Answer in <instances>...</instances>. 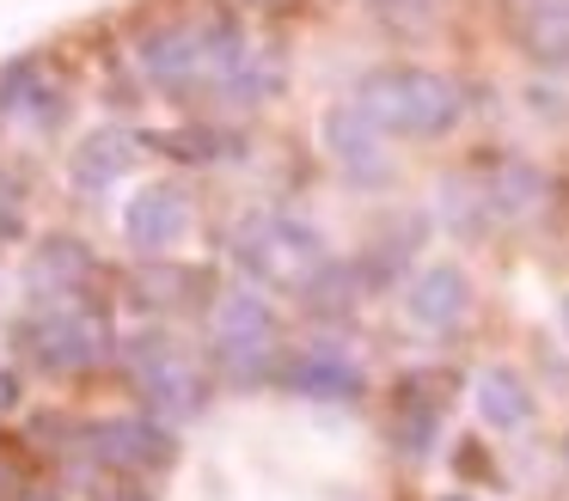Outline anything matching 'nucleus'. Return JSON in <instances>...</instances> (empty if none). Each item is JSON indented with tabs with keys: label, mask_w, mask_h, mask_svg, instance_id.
<instances>
[{
	"label": "nucleus",
	"mask_w": 569,
	"mask_h": 501,
	"mask_svg": "<svg viewBox=\"0 0 569 501\" xmlns=\"http://www.w3.org/2000/svg\"><path fill=\"white\" fill-rule=\"evenodd\" d=\"M435 434H441V415H435L429 403H405V410H398V447L405 452H429Z\"/></svg>",
	"instance_id": "18"
},
{
	"label": "nucleus",
	"mask_w": 569,
	"mask_h": 501,
	"mask_svg": "<svg viewBox=\"0 0 569 501\" xmlns=\"http://www.w3.org/2000/svg\"><path fill=\"white\" fill-rule=\"evenodd\" d=\"M214 349H276V312L258 293H227L214 305Z\"/></svg>",
	"instance_id": "11"
},
{
	"label": "nucleus",
	"mask_w": 569,
	"mask_h": 501,
	"mask_svg": "<svg viewBox=\"0 0 569 501\" xmlns=\"http://www.w3.org/2000/svg\"><path fill=\"white\" fill-rule=\"evenodd\" d=\"M300 288H307L312 312H343V305H349V293H356V281H349V275H343V269H337V263H325L319 275H307V281H300Z\"/></svg>",
	"instance_id": "16"
},
{
	"label": "nucleus",
	"mask_w": 569,
	"mask_h": 501,
	"mask_svg": "<svg viewBox=\"0 0 569 501\" xmlns=\"http://www.w3.org/2000/svg\"><path fill=\"white\" fill-rule=\"evenodd\" d=\"M563 459H569V447H563Z\"/></svg>",
	"instance_id": "26"
},
{
	"label": "nucleus",
	"mask_w": 569,
	"mask_h": 501,
	"mask_svg": "<svg viewBox=\"0 0 569 501\" xmlns=\"http://www.w3.org/2000/svg\"><path fill=\"white\" fill-rule=\"evenodd\" d=\"M92 452L104 464H129V471H148V464H166L172 459V434L148 415H117V422H99L92 434Z\"/></svg>",
	"instance_id": "7"
},
{
	"label": "nucleus",
	"mask_w": 569,
	"mask_h": 501,
	"mask_svg": "<svg viewBox=\"0 0 569 501\" xmlns=\"http://www.w3.org/2000/svg\"><path fill=\"white\" fill-rule=\"evenodd\" d=\"M527 37L545 49V56L569 49V0H532L527 7Z\"/></svg>",
	"instance_id": "15"
},
{
	"label": "nucleus",
	"mask_w": 569,
	"mask_h": 501,
	"mask_svg": "<svg viewBox=\"0 0 569 501\" xmlns=\"http://www.w3.org/2000/svg\"><path fill=\"white\" fill-rule=\"evenodd\" d=\"M466 305H471V281L459 263H429L405 288V312H410V324H422V330H453L459 318H466Z\"/></svg>",
	"instance_id": "4"
},
{
	"label": "nucleus",
	"mask_w": 569,
	"mask_h": 501,
	"mask_svg": "<svg viewBox=\"0 0 569 501\" xmlns=\"http://www.w3.org/2000/svg\"><path fill=\"white\" fill-rule=\"evenodd\" d=\"M87 275V251L74 239H50L38 257V281H80Z\"/></svg>",
	"instance_id": "17"
},
{
	"label": "nucleus",
	"mask_w": 569,
	"mask_h": 501,
	"mask_svg": "<svg viewBox=\"0 0 569 501\" xmlns=\"http://www.w3.org/2000/svg\"><path fill=\"white\" fill-rule=\"evenodd\" d=\"M19 501H56V495H43V489H31V495H19Z\"/></svg>",
	"instance_id": "23"
},
{
	"label": "nucleus",
	"mask_w": 569,
	"mask_h": 501,
	"mask_svg": "<svg viewBox=\"0 0 569 501\" xmlns=\"http://www.w3.org/2000/svg\"><path fill=\"white\" fill-rule=\"evenodd\" d=\"M184 227H190V208H184V196H178L172 183L141 190L136 202H129V214H123V232H129L136 251H172V244L184 239Z\"/></svg>",
	"instance_id": "5"
},
{
	"label": "nucleus",
	"mask_w": 569,
	"mask_h": 501,
	"mask_svg": "<svg viewBox=\"0 0 569 501\" xmlns=\"http://www.w3.org/2000/svg\"><path fill=\"white\" fill-rule=\"evenodd\" d=\"M239 269H251L258 281H307L325 269V244L307 220H288V214H258L239 227L233 239Z\"/></svg>",
	"instance_id": "2"
},
{
	"label": "nucleus",
	"mask_w": 569,
	"mask_h": 501,
	"mask_svg": "<svg viewBox=\"0 0 569 501\" xmlns=\"http://www.w3.org/2000/svg\"><path fill=\"white\" fill-rule=\"evenodd\" d=\"M141 68H148V80L160 86H190L209 73V31H184V24H166V31H153L148 43H141Z\"/></svg>",
	"instance_id": "6"
},
{
	"label": "nucleus",
	"mask_w": 569,
	"mask_h": 501,
	"mask_svg": "<svg viewBox=\"0 0 569 501\" xmlns=\"http://www.w3.org/2000/svg\"><path fill=\"white\" fill-rule=\"evenodd\" d=\"M13 403H19V379L0 367V410H13Z\"/></svg>",
	"instance_id": "21"
},
{
	"label": "nucleus",
	"mask_w": 569,
	"mask_h": 501,
	"mask_svg": "<svg viewBox=\"0 0 569 501\" xmlns=\"http://www.w3.org/2000/svg\"><path fill=\"white\" fill-rule=\"evenodd\" d=\"M563 324H569V300H563Z\"/></svg>",
	"instance_id": "24"
},
{
	"label": "nucleus",
	"mask_w": 569,
	"mask_h": 501,
	"mask_svg": "<svg viewBox=\"0 0 569 501\" xmlns=\"http://www.w3.org/2000/svg\"><path fill=\"white\" fill-rule=\"evenodd\" d=\"M527 104H532V117H545V122H563V117H569L563 86H539V80H532V86H527Z\"/></svg>",
	"instance_id": "20"
},
{
	"label": "nucleus",
	"mask_w": 569,
	"mask_h": 501,
	"mask_svg": "<svg viewBox=\"0 0 569 501\" xmlns=\"http://www.w3.org/2000/svg\"><path fill=\"white\" fill-rule=\"evenodd\" d=\"M172 354H178V349H172L166 337H136V342H129V367H136V379H148L153 367H166Z\"/></svg>",
	"instance_id": "19"
},
{
	"label": "nucleus",
	"mask_w": 569,
	"mask_h": 501,
	"mask_svg": "<svg viewBox=\"0 0 569 501\" xmlns=\"http://www.w3.org/2000/svg\"><path fill=\"white\" fill-rule=\"evenodd\" d=\"M288 385H295L300 398H356V391H361V367L349 361L337 342H312L307 354H295Z\"/></svg>",
	"instance_id": "8"
},
{
	"label": "nucleus",
	"mask_w": 569,
	"mask_h": 501,
	"mask_svg": "<svg viewBox=\"0 0 569 501\" xmlns=\"http://www.w3.org/2000/svg\"><path fill=\"white\" fill-rule=\"evenodd\" d=\"M356 104L392 134H441L459 117V86L429 68H380L361 80Z\"/></svg>",
	"instance_id": "1"
},
{
	"label": "nucleus",
	"mask_w": 569,
	"mask_h": 501,
	"mask_svg": "<svg viewBox=\"0 0 569 501\" xmlns=\"http://www.w3.org/2000/svg\"><path fill=\"white\" fill-rule=\"evenodd\" d=\"M43 367H56V373H74V367H92L111 354V330H104V318H50V330H43Z\"/></svg>",
	"instance_id": "9"
},
{
	"label": "nucleus",
	"mask_w": 569,
	"mask_h": 501,
	"mask_svg": "<svg viewBox=\"0 0 569 501\" xmlns=\"http://www.w3.org/2000/svg\"><path fill=\"white\" fill-rule=\"evenodd\" d=\"M539 196H545V178L532 166H502L490 178V202H483V208H496V214H527Z\"/></svg>",
	"instance_id": "14"
},
{
	"label": "nucleus",
	"mask_w": 569,
	"mask_h": 501,
	"mask_svg": "<svg viewBox=\"0 0 569 501\" xmlns=\"http://www.w3.org/2000/svg\"><path fill=\"white\" fill-rule=\"evenodd\" d=\"M141 391H148V410L160 415V422H184V415H197L202 410V379H197V367L184 361V354H172L166 367H153L148 379H141Z\"/></svg>",
	"instance_id": "12"
},
{
	"label": "nucleus",
	"mask_w": 569,
	"mask_h": 501,
	"mask_svg": "<svg viewBox=\"0 0 569 501\" xmlns=\"http://www.w3.org/2000/svg\"><path fill=\"white\" fill-rule=\"evenodd\" d=\"M471 398H478L483 428H496V434H515V428L532 422V391H527V379H520L515 367H483L478 385H471Z\"/></svg>",
	"instance_id": "10"
},
{
	"label": "nucleus",
	"mask_w": 569,
	"mask_h": 501,
	"mask_svg": "<svg viewBox=\"0 0 569 501\" xmlns=\"http://www.w3.org/2000/svg\"><path fill=\"white\" fill-rule=\"evenodd\" d=\"M104 501H148L141 489H117V495H104Z\"/></svg>",
	"instance_id": "22"
},
{
	"label": "nucleus",
	"mask_w": 569,
	"mask_h": 501,
	"mask_svg": "<svg viewBox=\"0 0 569 501\" xmlns=\"http://www.w3.org/2000/svg\"><path fill=\"white\" fill-rule=\"evenodd\" d=\"M129 159H136V141H129L123 129H99L80 141L74 153V183L80 190H104V183H117L129 171Z\"/></svg>",
	"instance_id": "13"
},
{
	"label": "nucleus",
	"mask_w": 569,
	"mask_h": 501,
	"mask_svg": "<svg viewBox=\"0 0 569 501\" xmlns=\"http://www.w3.org/2000/svg\"><path fill=\"white\" fill-rule=\"evenodd\" d=\"M447 501H466V495H447Z\"/></svg>",
	"instance_id": "25"
},
{
	"label": "nucleus",
	"mask_w": 569,
	"mask_h": 501,
	"mask_svg": "<svg viewBox=\"0 0 569 501\" xmlns=\"http://www.w3.org/2000/svg\"><path fill=\"white\" fill-rule=\"evenodd\" d=\"M325 147H331V159L356 183H386V171H392L386 141H380V122H373L361 104H337L331 117H325Z\"/></svg>",
	"instance_id": "3"
}]
</instances>
